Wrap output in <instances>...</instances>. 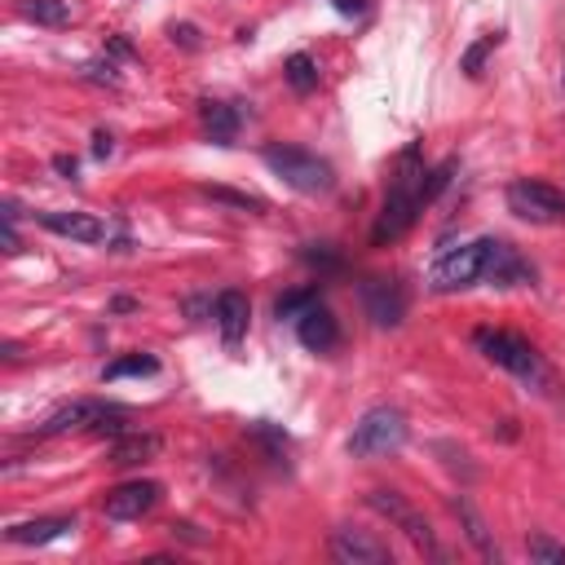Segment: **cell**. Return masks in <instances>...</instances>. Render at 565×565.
Segmentation results:
<instances>
[{
  "label": "cell",
  "instance_id": "6da1fadb",
  "mask_svg": "<svg viewBox=\"0 0 565 565\" xmlns=\"http://www.w3.org/2000/svg\"><path fill=\"white\" fill-rule=\"evenodd\" d=\"M424 208H429V203H424V168L416 164V151H407L402 164H398V173H394V186H389V195H385V208H380V217H376V225H372V243H376V247L398 243V239L416 225V217H420Z\"/></svg>",
  "mask_w": 565,
  "mask_h": 565
},
{
  "label": "cell",
  "instance_id": "7a4b0ae2",
  "mask_svg": "<svg viewBox=\"0 0 565 565\" xmlns=\"http://www.w3.org/2000/svg\"><path fill=\"white\" fill-rule=\"evenodd\" d=\"M473 345H477V354L486 358V363H495L499 372H508V376H517V380H525V385H547V363H543V354L525 341V336H517V332H503V328H477L473 332Z\"/></svg>",
  "mask_w": 565,
  "mask_h": 565
},
{
  "label": "cell",
  "instance_id": "3957f363",
  "mask_svg": "<svg viewBox=\"0 0 565 565\" xmlns=\"http://www.w3.org/2000/svg\"><path fill=\"white\" fill-rule=\"evenodd\" d=\"M261 159H265L269 173H278L282 181H288L292 190H301V195H328L336 186L332 164L319 159L314 151H301V146H265Z\"/></svg>",
  "mask_w": 565,
  "mask_h": 565
},
{
  "label": "cell",
  "instance_id": "277c9868",
  "mask_svg": "<svg viewBox=\"0 0 565 565\" xmlns=\"http://www.w3.org/2000/svg\"><path fill=\"white\" fill-rule=\"evenodd\" d=\"M407 416L398 407H372L358 416L354 433H350V455L358 459H376V455H394L407 446Z\"/></svg>",
  "mask_w": 565,
  "mask_h": 565
},
{
  "label": "cell",
  "instance_id": "5b68a950",
  "mask_svg": "<svg viewBox=\"0 0 565 565\" xmlns=\"http://www.w3.org/2000/svg\"><path fill=\"white\" fill-rule=\"evenodd\" d=\"M486 252H490V239H473V243H459L451 252H442L429 269V288L433 292H459V288H473L486 274Z\"/></svg>",
  "mask_w": 565,
  "mask_h": 565
},
{
  "label": "cell",
  "instance_id": "8992f818",
  "mask_svg": "<svg viewBox=\"0 0 565 565\" xmlns=\"http://www.w3.org/2000/svg\"><path fill=\"white\" fill-rule=\"evenodd\" d=\"M508 212L530 225H565V195L547 181L521 177L508 186Z\"/></svg>",
  "mask_w": 565,
  "mask_h": 565
},
{
  "label": "cell",
  "instance_id": "52a82bcc",
  "mask_svg": "<svg viewBox=\"0 0 565 565\" xmlns=\"http://www.w3.org/2000/svg\"><path fill=\"white\" fill-rule=\"evenodd\" d=\"M124 407H111V402H98V398H80V402H67L58 407L49 420H45V433H71V429H93V433H124Z\"/></svg>",
  "mask_w": 565,
  "mask_h": 565
},
{
  "label": "cell",
  "instance_id": "ba28073f",
  "mask_svg": "<svg viewBox=\"0 0 565 565\" xmlns=\"http://www.w3.org/2000/svg\"><path fill=\"white\" fill-rule=\"evenodd\" d=\"M367 503L389 521V525H398L420 552H429V556H442V547H437V534H433V525L424 521V512H416L398 490H372L367 495Z\"/></svg>",
  "mask_w": 565,
  "mask_h": 565
},
{
  "label": "cell",
  "instance_id": "9c48e42d",
  "mask_svg": "<svg viewBox=\"0 0 565 565\" xmlns=\"http://www.w3.org/2000/svg\"><path fill=\"white\" fill-rule=\"evenodd\" d=\"M363 310L376 328H398L407 319V292L398 278H363Z\"/></svg>",
  "mask_w": 565,
  "mask_h": 565
},
{
  "label": "cell",
  "instance_id": "30bf717a",
  "mask_svg": "<svg viewBox=\"0 0 565 565\" xmlns=\"http://www.w3.org/2000/svg\"><path fill=\"white\" fill-rule=\"evenodd\" d=\"M159 499H164V486L151 481V477H137V481H124V486L107 490L102 512H107L111 521H137V517H146Z\"/></svg>",
  "mask_w": 565,
  "mask_h": 565
},
{
  "label": "cell",
  "instance_id": "8fae6325",
  "mask_svg": "<svg viewBox=\"0 0 565 565\" xmlns=\"http://www.w3.org/2000/svg\"><path fill=\"white\" fill-rule=\"evenodd\" d=\"M481 282H490V288H530V282H534V265H530L512 243L490 239Z\"/></svg>",
  "mask_w": 565,
  "mask_h": 565
},
{
  "label": "cell",
  "instance_id": "7c38bea8",
  "mask_svg": "<svg viewBox=\"0 0 565 565\" xmlns=\"http://www.w3.org/2000/svg\"><path fill=\"white\" fill-rule=\"evenodd\" d=\"M332 556L345 561V565H394L389 543H380V539H372L367 530H354V525L332 530Z\"/></svg>",
  "mask_w": 565,
  "mask_h": 565
},
{
  "label": "cell",
  "instance_id": "4fadbf2b",
  "mask_svg": "<svg viewBox=\"0 0 565 565\" xmlns=\"http://www.w3.org/2000/svg\"><path fill=\"white\" fill-rule=\"evenodd\" d=\"M297 341H301L306 350H314V354H332V350L341 345V323H336V314L314 301V306L297 319Z\"/></svg>",
  "mask_w": 565,
  "mask_h": 565
},
{
  "label": "cell",
  "instance_id": "5bb4252c",
  "mask_svg": "<svg viewBox=\"0 0 565 565\" xmlns=\"http://www.w3.org/2000/svg\"><path fill=\"white\" fill-rule=\"evenodd\" d=\"M212 319H217V328H221V341L230 345V350H239L243 345V336H247V319H252V306H247V297L243 292H221L217 297V306H212Z\"/></svg>",
  "mask_w": 565,
  "mask_h": 565
},
{
  "label": "cell",
  "instance_id": "9a60e30c",
  "mask_svg": "<svg viewBox=\"0 0 565 565\" xmlns=\"http://www.w3.org/2000/svg\"><path fill=\"white\" fill-rule=\"evenodd\" d=\"M41 225L71 239V243H102L107 239V225L93 212H41Z\"/></svg>",
  "mask_w": 565,
  "mask_h": 565
},
{
  "label": "cell",
  "instance_id": "2e32d148",
  "mask_svg": "<svg viewBox=\"0 0 565 565\" xmlns=\"http://www.w3.org/2000/svg\"><path fill=\"white\" fill-rule=\"evenodd\" d=\"M71 530H76V517H36V521H23V525H10L5 539L19 543V547H41V543H54Z\"/></svg>",
  "mask_w": 565,
  "mask_h": 565
},
{
  "label": "cell",
  "instance_id": "e0dca14e",
  "mask_svg": "<svg viewBox=\"0 0 565 565\" xmlns=\"http://www.w3.org/2000/svg\"><path fill=\"white\" fill-rule=\"evenodd\" d=\"M451 512L459 517V525H464V539L486 556V561H499V543H495V534H490V525H486V517L459 495V499H451Z\"/></svg>",
  "mask_w": 565,
  "mask_h": 565
},
{
  "label": "cell",
  "instance_id": "ac0fdd59",
  "mask_svg": "<svg viewBox=\"0 0 565 565\" xmlns=\"http://www.w3.org/2000/svg\"><path fill=\"white\" fill-rule=\"evenodd\" d=\"M199 120H203V133H208L212 146H230L239 137V124H243L239 111L225 107V102H203L199 107Z\"/></svg>",
  "mask_w": 565,
  "mask_h": 565
},
{
  "label": "cell",
  "instance_id": "d6986e66",
  "mask_svg": "<svg viewBox=\"0 0 565 565\" xmlns=\"http://www.w3.org/2000/svg\"><path fill=\"white\" fill-rule=\"evenodd\" d=\"M159 451V437L155 433H124L115 446H111V464L115 468H129V464H142Z\"/></svg>",
  "mask_w": 565,
  "mask_h": 565
},
{
  "label": "cell",
  "instance_id": "ffe728a7",
  "mask_svg": "<svg viewBox=\"0 0 565 565\" xmlns=\"http://www.w3.org/2000/svg\"><path fill=\"white\" fill-rule=\"evenodd\" d=\"M19 14L36 27H67L71 23V5L67 0H19Z\"/></svg>",
  "mask_w": 565,
  "mask_h": 565
},
{
  "label": "cell",
  "instance_id": "44dd1931",
  "mask_svg": "<svg viewBox=\"0 0 565 565\" xmlns=\"http://www.w3.org/2000/svg\"><path fill=\"white\" fill-rule=\"evenodd\" d=\"M282 76H288V85H292L297 93H314V89H319V67H314L310 54H292L288 63H282Z\"/></svg>",
  "mask_w": 565,
  "mask_h": 565
},
{
  "label": "cell",
  "instance_id": "7402d4cb",
  "mask_svg": "<svg viewBox=\"0 0 565 565\" xmlns=\"http://www.w3.org/2000/svg\"><path fill=\"white\" fill-rule=\"evenodd\" d=\"M155 372H159V363L151 354H129V358H115L102 372V380H129V376H155Z\"/></svg>",
  "mask_w": 565,
  "mask_h": 565
},
{
  "label": "cell",
  "instance_id": "603a6c76",
  "mask_svg": "<svg viewBox=\"0 0 565 565\" xmlns=\"http://www.w3.org/2000/svg\"><path fill=\"white\" fill-rule=\"evenodd\" d=\"M314 301H319V288H301V292L278 297V301H274V314H278V319H292V323H297V319H301V314H306Z\"/></svg>",
  "mask_w": 565,
  "mask_h": 565
},
{
  "label": "cell",
  "instance_id": "cb8c5ba5",
  "mask_svg": "<svg viewBox=\"0 0 565 565\" xmlns=\"http://www.w3.org/2000/svg\"><path fill=\"white\" fill-rule=\"evenodd\" d=\"M203 195H208V199H217V203H234V208H247V212H265V199H256V195H243V190L203 186Z\"/></svg>",
  "mask_w": 565,
  "mask_h": 565
},
{
  "label": "cell",
  "instance_id": "d4e9b609",
  "mask_svg": "<svg viewBox=\"0 0 565 565\" xmlns=\"http://www.w3.org/2000/svg\"><path fill=\"white\" fill-rule=\"evenodd\" d=\"M525 552H530V561H543V565H565V547H561V543H552L547 534H530Z\"/></svg>",
  "mask_w": 565,
  "mask_h": 565
},
{
  "label": "cell",
  "instance_id": "484cf974",
  "mask_svg": "<svg viewBox=\"0 0 565 565\" xmlns=\"http://www.w3.org/2000/svg\"><path fill=\"white\" fill-rule=\"evenodd\" d=\"M495 45H499V32H490V36H481V41H477V45H473V49H468V54L459 58V67H464L468 76H477V71H481V63H486V54H490Z\"/></svg>",
  "mask_w": 565,
  "mask_h": 565
},
{
  "label": "cell",
  "instance_id": "4316f807",
  "mask_svg": "<svg viewBox=\"0 0 565 565\" xmlns=\"http://www.w3.org/2000/svg\"><path fill=\"white\" fill-rule=\"evenodd\" d=\"M85 80H93V85H120V76H115V63L107 58V63H85Z\"/></svg>",
  "mask_w": 565,
  "mask_h": 565
},
{
  "label": "cell",
  "instance_id": "83f0119b",
  "mask_svg": "<svg viewBox=\"0 0 565 565\" xmlns=\"http://www.w3.org/2000/svg\"><path fill=\"white\" fill-rule=\"evenodd\" d=\"M306 261H314V265H323V269H336V265H341V256H336V252H328V243H323L319 252L310 247V252H306Z\"/></svg>",
  "mask_w": 565,
  "mask_h": 565
},
{
  "label": "cell",
  "instance_id": "f1b7e54d",
  "mask_svg": "<svg viewBox=\"0 0 565 565\" xmlns=\"http://www.w3.org/2000/svg\"><path fill=\"white\" fill-rule=\"evenodd\" d=\"M111 151H115V137H111L107 129H98V133H93V155H98V159H107Z\"/></svg>",
  "mask_w": 565,
  "mask_h": 565
},
{
  "label": "cell",
  "instance_id": "f546056e",
  "mask_svg": "<svg viewBox=\"0 0 565 565\" xmlns=\"http://www.w3.org/2000/svg\"><path fill=\"white\" fill-rule=\"evenodd\" d=\"M173 41H181L186 49H199V32H195L190 23H181V27H173Z\"/></svg>",
  "mask_w": 565,
  "mask_h": 565
},
{
  "label": "cell",
  "instance_id": "4dcf8cb0",
  "mask_svg": "<svg viewBox=\"0 0 565 565\" xmlns=\"http://www.w3.org/2000/svg\"><path fill=\"white\" fill-rule=\"evenodd\" d=\"M54 168H58L63 177H76V159H71V155H58V159H54Z\"/></svg>",
  "mask_w": 565,
  "mask_h": 565
},
{
  "label": "cell",
  "instance_id": "1f68e13d",
  "mask_svg": "<svg viewBox=\"0 0 565 565\" xmlns=\"http://www.w3.org/2000/svg\"><path fill=\"white\" fill-rule=\"evenodd\" d=\"M341 14H363V0H336Z\"/></svg>",
  "mask_w": 565,
  "mask_h": 565
}]
</instances>
